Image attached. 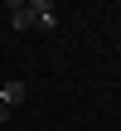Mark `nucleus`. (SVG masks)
I'll use <instances>...</instances> for the list:
<instances>
[{"mask_svg": "<svg viewBox=\"0 0 121 131\" xmlns=\"http://www.w3.org/2000/svg\"><path fill=\"white\" fill-rule=\"evenodd\" d=\"M5 10H10V24H15V29H29V24H34V15H29V0H10Z\"/></svg>", "mask_w": 121, "mask_h": 131, "instance_id": "7ed1b4c3", "label": "nucleus"}, {"mask_svg": "<svg viewBox=\"0 0 121 131\" xmlns=\"http://www.w3.org/2000/svg\"><path fill=\"white\" fill-rule=\"evenodd\" d=\"M0 122H10V107H5V102H0Z\"/></svg>", "mask_w": 121, "mask_h": 131, "instance_id": "20e7f679", "label": "nucleus"}, {"mask_svg": "<svg viewBox=\"0 0 121 131\" xmlns=\"http://www.w3.org/2000/svg\"><path fill=\"white\" fill-rule=\"evenodd\" d=\"M29 15H34V24H39V29H53V24H58L53 0H29Z\"/></svg>", "mask_w": 121, "mask_h": 131, "instance_id": "f257e3e1", "label": "nucleus"}, {"mask_svg": "<svg viewBox=\"0 0 121 131\" xmlns=\"http://www.w3.org/2000/svg\"><path fill=\"white\" fill-rule=\"evenodd\" d=\"M24 97H29V88H24V83H19V78H10V83H0V102H5V107H10V112H15V107H19V102H24Z\"/></svg>", "mask_w": 121, "mask_h": 131, "instance_id": "f03ea898", "label": "nucleus"}]
</instances>
